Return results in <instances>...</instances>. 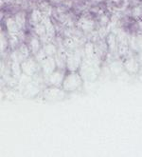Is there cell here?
<instances>
[{"label": "cell", "mask_w": 142, "mask_h": 157, "mask_svg": "<svg viewBox=\"0 0 142 157\" xmlns=\"http://www.w3.org/2000/svg\"><path fill=\"white\" fill-rule=\"evenodd\" d=\"M82 77L76 71H71L68 75H66L63 81V87L64 90L69 91V90H75L79 87L82 86Z\"/></svg>", "instance_id": "6da1fadb"}]
</instances>
